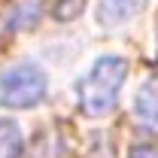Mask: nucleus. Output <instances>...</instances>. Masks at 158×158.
Instances as JSON below:
<instances>
[{
	"label": "nucleus",
	"instance_id": "f257e3e1",
	"mask_svg": "<svg viewBox=\"0 0 158 158\" xmlns=\"http://www.w3.org/2000/svg\"><path fill=\"white\" fill-rule=\"evenodd\" d=\"M128 76V61L122 55H103L91 64V70L79 79L76 98L85 116H106L118 100V91Z\"/></svg>",
	"mask_w": 158,
	"mask_h": 158
},
{
	"label": "nucleus",
	"instance_id": "f03ea898",
	"mask_svg": "<svg viewBox=\"0 0 158 158\" xmlns=\"http://www.w3.org/2000/svg\"><path fill=\"white\" fill-rule=\"evenodd\" d=\"M46 73L37 64H15L6 73H0V106L9 110H27L46 98Z\"/></svg>",
	"mask_w": 158,
	"mask_h": 158
},
{
	"label": "nucleus",
	"instance_id": "7ed1b4c3",
	"mask_svg": "<svg viewBox=\"0 0 158 158\" xmlns=\"http://www.w3.org/2000/svg\"><path fill=\"white\" fill-rule=\"evenodd\" d=\"M43 19V0H12L6 15H3V31H31Z\"/></svg>",
	"mask_w": 158,
	"mask_h": 158
},
{
	"label": "nucleus",
	"instance_id": "20e7f679",
	"mask_svg": "<svg viewBox=\"0 0 158 158\" xmlns=\"http://www.w3.org/2000/svg\"><path fill=\"white\" fill-rule=\"evenodd\" d=\"M146 9V0H98V19L100 24H118L140 15Z\"/></svg>",
	"mask_w": 158,
	"mask_h": 158
},
{
	"label": "nucleus",
	"instance_id": "39448f33",
	"mask_svg": "<svg viewBox=\"0 0 158 158\" xmlns=\"http://www.w3.org/2000/svg\"><path fill=\"white\" fill-rule=\"evenodd\" d=\"M134 110H137V116L143 118L146 125L158 128V76L146 79V82L140 85L137 100H134Z\"/></svg>",
	"mask_w": 158,
	"mask_h": 158
},
{
	"label": "nucleus",
	"instance_id": "423d86ee",
	"mask_svg": "<svg viewBox=\"0 0 158 158\" xmlns=\"http://www.w3.org/2000/svg\"><path fill=\"white\" fill-rule=\"evenodd\" d=\"M21 131L12 118H0V158H21Z\"/></svg>",
	"mask_w": 158,
	"mask_h": 158
},
{
	"label": "nucleus",
	"instance_id": "0eeeda50",
	"mask_svg": "<svg viewBox=\"0 0 158 158\" xmlns=\"http://www.w3.org/2000/svg\"><path fill=\"white\" fill-rule=\"evenodd\" d=\"M82 6H85V0H55L52 12H55L58 21H73L79 12H82Z\"/></svg>",
	"mask_w": 158,
	"mask_h": 158
},
{
	"label": "nucleus",
	"instance_id": "6e6552de",
	"mask_svg": "<svg viewBox=\"0 0 158 158\" xmlns=\"http://www.w3.org/2000/svg\"><path fill=\"white\" fill-rule=\"evenodd\" d=\"M128 158H158V146H152V143H140V146H134V149L128 152Z\"/></svg>",
	"mask_w": 158,
	"mask_h": 158
}]
</instances>
